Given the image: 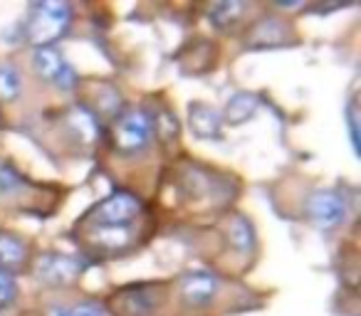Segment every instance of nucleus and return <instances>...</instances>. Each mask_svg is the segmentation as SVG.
Here are the masks:
<instances>
[{"label": "nucleus", "instance_id": "f257e3e1", "mask_svg": "<svg viewBox=\"0 0 361 316\" xmlns=\"http://www.w3.org/2000/svg\"><path fill=\"white\" fill-rule=\"evenodd\" d=\"M72 20V8L60 0L35 3L25 23V37L35 47H52V42L60 40L67 32Z\"/></svg>", "mask_w": 361, "mask_h": 316}, {"label": "nucleus", "instance_id": "f03ea898", "mask_svg": "<svg viewBox=\"0 0 361 316\" xmlns=\"http://www.w3.org/2000/svg\"><path fill=\"white\" fill-rule=\"evenodd\" d=\"M111 139L121 153H139L154 139V119L144 109L124 111L111 126Z\"/></svg>", "mask_w": 361, "mask_h": 316}, {"label": "nucleus", "instance_id": "7ed1b4c3", "mask_svg": "<svg viewBox=\"0 0 361 316\" xmlns=\"http://www.w3.org/2000/svg\"><path fill=\"white\" fill-rule=\"evenodd\" d=\"M141 213V201L126 191H116L109 198L92 208L90 220L97 222V227H126L134 222Z\"/></svg>", "mask_w": 361, "mask_h": 316}, {"label": "nucleus", "instance_id": "20e7f679", "mask_svg": "<svg viewBox=\"0 0 361 316\" xmlns=\"http://www.w3.org/2000/svg\"><path fill=\"white\" fill-rule=\"evenodd\" d=\"M305 213L319 230H334L346 217L344 198L334 191H314L305 201Z\"/></svg>", "mask_w": 361, "mask_h": 316}, {"label": "nucleus", "instance_id": "39448f33", "mask_svg": "<svg viewBox=\"0 0 361 316\" xmlns=\"http://www.w3.org/2000/svg\"><path fill=\"white\" fill-rule=\"evenodd\" d=\"M32 67L42 80L52 82L60 89L70 91L77 87V72L72 70V65H67L57 47H37L32 55Z\"/></svg>", "mask_w": 361, "mask_h": 316}, {"label": "nucleus", "instance_id": "423d86ee", "mask_svg": "<svg viewBox=\"0 0 361 316\" xmlns=\"http://www.w3.org/2000/svg\"><path fill=\"white\" fill-rule=\"evenodd\" d=\"M82 272H85V262L77 260V257H70V255H60V252L42 255L35 265V277L50 286L72 284Z\"/></svg>", "mask_w": 361, "mask_h": 316}, {"label": "nucleus", "instance_id": "0eeeda50", "mask_svg": "<svg viewBox=\"0 0 361 316\" xmlns=\"http://www.w3.org/2000/svg\"><path fill=\"white\" fill-rule=\"evenodd\" d=\"M218 286H221V282H218L216 274H211V272H188V274L180 277V296H183V301L191 306H203V304H211L213 296L218 294Z\"/></svg>", "mask_w": 361, "mask_h": 316}, {"label": "nucleus", "instance_id": "6e6552de", "mask_svg": "<svg viewBox=\"0 0 361 316\" xmlns=\"http://www.w3.org/2000/svg\"><path fill=\"white\" fill-rule=\"evenodd\" d=\"M188 126L198 139L208 141H221L223 139V119L213 106L203 104V101H193L188 106Z\"/></svg>", "mask_w": 361, "mask_h": 316}, {"label": "nucleus", "instance_id": "1a4fd4ad", "mask_svg": "<svg viewBox=\"0 0 361 316\" xmlns=\"http://www.w3.org/2000/svg\"><path fill=\"white\" fill-rule=\"evenodd\" d=\"M255 111H257V96L250 94V91H238V94H233L231 99H228L221 119L233 126H238V124H243V121L250 119Z\"/></svg>", "mask_w": 361, "mask_h": 316}, {"label": "nucleus", "instance_id": "9d476101", "mask_svg": "<svg viewBox=\"0 0 361 316\" xmlns=\"http://www.w3.org/2000/svg\"><path fill=\"white\" fill-rule=\"evenodd\" d=\"M27 260V247L20 237L0 232V270H16Z\"/></svg>", "mask_w": 361, "mask_h": 316}, {"label": "nucleus", "instance_id": "9b49d317", "mask_svg": "<svg viewBox=\"0 0 361 316\" xmlns=\"http://www.w3.org/2000/svg\"><path fill=\"white\" fill-rule=\"evenodd\" d=\"M92 240L106 252H119L131 242L129 227H94L92 230Z\"/></svg>", "mask_w": 361, "mask_h": 316}, {"label": "nucleus", "instance_id": "f8f14e48", "mask_svg": "<svg viewBox=\"0 0 361 316\" xmlns=\"http://www.w3.org/2000/svg\"><path fill=\"white\" fill-rule=\"evenodd\" d=\"M23 91V77L16 65L0 62V101H16Z\"/></svg>", "mask_w": 361, "mask_h": 316}, {"label": "nucleus", "instance_id": "ddd939ff", "mask_svg": "<svg viewBox=\"0 0 361 316\" xmlns=\"http://www.w3.org/2000/svg\"><path fill=\"white\" fill-rule=\"evenodd\" d=\"M231 242L238 252H252L255 250V230H252L250 220L245 217H235L231 222Z\"/></svg>", "mask_w": 361, "mask_h": 316}, {"label": "nucleus", "instance_id": "4468645a", "mask_svg": "<svg viewBox=\"0 0 361 316\" xmlns=\"http://www.w3.org/2000/svg\"><path fill=\"white\" fill-rule=\"evenodd\" d=\"M70 126L77 131V136H80L82 141H87V144H92V141L97 139L94 116H92L87 109H82V106H77V109L70 111Z\"/></svg>", "mask_w": 361, "mask_h": 316}, {"label": "nucleus", "instance_id": "2eb2a0df", "mask_svg": "<svg viewBox=\"0 0 361 316\" xmlns=\"http://www.w3.org/2000/svg\"><path fill=\"white\" fill-rule=\"evenodd\" d=\"M25 188V178L13 163L0 161V196H16Z\"/></svg>", "mask_w": 361, "mask_h": 316}, {"label": "nucleus", "instance_id": "dca6fc26", "mask_svg": "<svg viewBox=\"0 0 361 316\" xmlns=\"http://www.w3.org/2000/svg\"><path fill=\"white\" fill-rule=\"evenodd\" d=\"M245 13V6L238 3V0H231V3H218L211 11V20L216 23L218 27H228L238 20V18Z\"/></svg>", "mask_w": 361, "mask_h": 316}, {"label": "nucleus", "instance_id": "f3484780", "mask_svg": "<svg viewBox=\"0 0 361 316\" xmlns=\"http://www.w3.org/2000/svg\"><path fill=\"white\" fill-rule=\"evenodd\" d=\"M252 37H255V42H262V45H277L282 40V25L277 20H272V18H267L265 23L260 20Z\"/></svg>", "mask_w": 361, "mask_h": 316}, {"label": "nucleus", "instance_id": "a211bd4d", "mask_svg": "<svg viewBox=\"0 0 361 316\" xmlns=\"http://www.w3.org/2000/svg\"><path fill=\"white\" fill-rule=\"evenodd\" d=\"M18 296V284H16V277L13 272L8 270H0V309H6L16 301Z\"/></svg>", "mask_w": 361, "mask_h": 316}, {"label": "nucleus", "instance_id": "6ab92c4d", "mask_svg": "<svg viewBox=\"0 0 361 316\" xmlns=\"http://www.w3.org/2000/svg\"><path fill=\"white\" fill-rule=\"evenodd\" d=\"M70 316H106L104 309L94 301H85V304H77L75 309H70Z\"/></svg>", "mask_w": 361, "mask_h": 316}, {"label": "nucleus", "instance_id": "aec40b11", "mask_svg": "<svg viewBox=\"0 0 361 316\" xmlns=\"http://www.w3.org/2000/svg\"><path fill=\"white\" fill-rule=\"evenodd\" d=\"M346 119H349L351 144H354V151H359V116H356V106L354 104L346 109Z\"/></svg>", "mask_w": 361, "mask_h": 316}, {"label": "nucleus", "instance_id": "412c9836", "mask_svg": "<svg viewBox=\"0 0 361 316\" xmlns=\"http://www.w3.org/2000/svg\"><path fill=\"white\" fill-rule=\"evenodd\" d=\"M47 316H70V309H65V306H52V309L47 311Z\"/></svg>", "mask_w": 361, "mask_h": 316}]
</instances>
